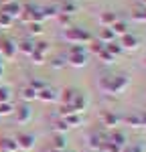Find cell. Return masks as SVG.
I'll list each match as a JSON object with an SVG mask.
<instances>
[{"mask_svg": "<svg viewBox=\"0 0 146 152\" xmlns=\"http://www.w3.org/2000/svg\"><path fill=\"white\" fill-rule=\"evenodd\" d=\"M65 120V124L69 126V128H77L81 122H83V118L79 116V114H71V116H67V118H63Z\"/></svg>", "mask_w": 146, "mask_h": 152, "instance_id": "cell-25", "label": "cell"}, {"mask_svg": "<svg viewBox=\"0 0 146 152\" xmlns=\"http://www.w3.org/2000/svg\"><path fill=\"white\" fill-rule=\"evenodd\" d=\"M59 114H61V118H67V116H71V114H77V112H75V107L71 104H67V105H61Z\"/></svg>", "mask_w": 146, "mask_h": 152, "instance_id": "cell-34", "label": "cell"}, {"mask_svg": "<svg viewBox=\"0 0 146 152\" xmlns=\"http://www.w3.org/2000/svg\"><path fill=\"white\" fill-rule=\"evenodd\" d=\"M14 116H16V122L18 124H26L31 116H33V110L28 105H20V107H14Z\"/></svg>", "mask_w": 146, "mask_h": 152, "instance_id": "cell-6", "label": "cell"}, {"mask_svg": "<svg viewBox=\"0 0 146 152\" xmlns=\"http://www.w3.org/2000/svg\"><path fill=\"white\" fill-rule=\"evenodd\" d=\"M108 142H112V144H118V146H122L124 148V144H126V136L122 134V132H112L110 134Z\"/></svg>", "mask_w": 146, "mask_h": 152, "instance_id": "cell-24", "label": "cell"}, {"mask_svg": "<svg viewBox=\"0 0 146 152\" xmlns=\"http://www.w3.org/2000/svg\"><path fill=\"white\" fill-rule=\"evenodd\" d=\"M12 114H14V107H12L10 102L0 104V116H12Z\"/></svg>", "mask_w": 146, "mask_h": 152, "instance_id": "cell-31", "label": "cell"}, {"mask_svg": "<svg viewBox=\"0 0 146 152\" xmlns=\"http://www.w3.org/2000/svg\"><path fill=\"white\" fill-rule=\"evenodd\" d=\"M75 89H61L59 94V99H61V105H67V104H73V99H75Z\"/></svg>", "mask_w": 146, "mask_h": 152, "instance_id": "cell-16", "label": "cell"}, {"mask_svg": "<svg viewBox=\"0 0 146 152\" xmlns=\"http://www.w3.org/2000/svg\"><path fill=\"white\" fill-rule=\"evenodd\" d=\"M124 122H126L128 126H134V128H140V116H138V114H128V116L124 118Z\"/></svg>", "mask_w": 146, "mask_h": 152, "instance_id": "cell-27", "label": "cell"}, {"mask_svg": "<svg viewBox=\"0 0 146 152\" xmlns=\"http://www.w3.org/2000/svg\"><path fill=\"white\" fill-rule=\"evenodd\" d=\"M99 41L106 45V43H112V41H116V35L112 33V28L110 26H104L101 28V33H99Z\"/></svg>", "mask_w": 146, "mask_h": 152, "instance_id": "cell-20", "label": "cell"}, {"mask_svg": "<svg viewBox=\"0 0 146 152\" xmlns=\"http://www.w3.org/2000/svg\"><path fill=\"white\" fill-rule=\"evenodd\" d=\"M8 2H14V0H2V4H8Z\"/></svg>", "mask_w": 146, "mask_h": 152, "instance_id": "cell-44", "label": "cell"}, {"mask_svg": "<svg viewBox=\"0 0 146 152\" xmlns=\"http://www.w3.org/2000/svg\"><path fill=\"white\" fill-rule=\"evenodd\" d=\"M124 152H144V144H134L130 150H124Z\"/></svg>", "mask_w": 146, "mask_h": 152, "instance_id": "cell-43", "label": "cell"}, {"mask_svg": "<svg viewBox=\"0 0 146 152\" xmlns=\"http://www.w3.org/2000/svg\"><path fill=\"white\" fill-rule=\"evenodd\" d=\"M118 45L122 47V51H136V49L140 47V39L136 35H132V33H126L124 37H120Z\"/></svg>", "mask_w": 146, "mask_h": 152, "instance_id": "cell-3", "label": "cell"}, {"mask_svg": "<svg viewBox=\"0 0 146 152\" xmlns=\"http://www.w3.org/2000/svg\"><path fill=\"white\" fill-rule=\"evenodd\" d=\"M16 146L23 148V150H31V148L35 146V136L28 134V132H20V134L16 136Z\"/></svg>", "mask_w": 146, "mask_h": 152, "instance_id": "cell-5", "label": "cell"}, {"mask_svg": "<svg viewBox=\"0 0 146 152\" xmlns=\"http://www.w3.org/2000/svg\"><path fill=\"white\" fill-rule=\"evenodd\" d=\"M53 152H67V150H53Z\"/></svg>", "mask_w": 146, "mask_h": 152, "instance_id": "cell-46", "label": "cell"}, {"mask_svg": "<svg viewBox=\"0 0 146 152\" xmlns=\"http://www.w3.org/2000/svg\"><path fill=\"white\" fill-rule=\"evenodd\" d=\"M41 10H43V16H45V20L47 18H57L61 12H59V6L57 4H53V6H41Z\"/></svg>", "mask_w": 146, "mask_h": 152, "instance_id": "cell-19", "label": "cell"}, {"mask_svg": "<svg viewBox=\"0 0 146 152\" xmlns=\"http://www.w3.org/2000/svg\"><path fill=\"white\" fill-rule=\"evenodd\" d=\"M39 99H43V102H55V99H59V91L53 89V87H49V85H45L39 91Z\"/></svg>", "mask_w": 146, "mask_h": 152, "instance_id": "cell-8", "label": "cell"}, {"mask_svg": "<svg viewBox=\"0 0 146 152\" xmlns=\"http://www.w3.org/2000/svg\"><path fill=\"white\" fill-rule=\"evenodd\" d=\"M67 65H71V67H85L87 65V53L67 55Z\"/></svg>", "mask_w": 146, "mask_h": 152, "instance_id": "cell-7", "label": "cell"}, {"mask_svg": "<svg viewBox=\"0 0 146 152\" xmlns=\"http://www.w3.org/2000/svg\"><path fill=\"white\" fill-rule=\"evenodd\" d=\"M28 57L33 59V63H35V65H43V63H45V57H47V55H43V53H39V51H33V53H31Z\"/></svg>", "mask_w": 146, "mask_h": 152, "instance_id": "cell-32", "label": "cell"}, {"mask_svg": "<svg viewBox=\"0 0 146 152\" xmlns=\"http://www.w3.org/2000/svg\"><path fill=\"white\" fill-rule=\"evenodd\" d=\"M142 4H144V6H146V0H142Z\"/></svg>", "mask_w": 146, "mask_h": 152, "instance_id": "cell-47", "label": "cell"}, {"mask_svg": "<svg viewBox=\"0 0 146 152\" xmlns=\"http://www.w3.org/2000/svg\"><path fill=\"white\" fill-rule=\"evenodd\" d=\"M63 39L71 45H83V43H91L93 39L91 35L85 31V28H79V26H67L63 31Z\"/></svg>", "mask_w": 146, "mask_h": 152, "instance_id": "cell-2", "label": "cell"}, {"mask_svg": "<svg viewBox=\"0 0 146 152\" xmlns=\"http://www.w3.org/2000/svg\"><path fill=\"white\" fill-rule=\"evenodd\" d=\"M138 116H140V128H146V110L138 112Z\"/></svg>", "mask_w": 146, "mask_h": 152, "instance_id": "cell-42", "label": "cell"}, {"mask_svg": "<svg viewBox=\"0 0 146 152\" xmlns=\"http://www.w3.org/2000/svg\"><path fill=\"white\" fill-rule=\"evenodd\" d=\"M53 150H67V136L65 134H55V138H53Z\"/></svg>", "mask_w": 146, "mask_h": 152, "instance_id": "cell-17", "label": "cell"}, {"mask_svg": "<svg viewBox=\"0 0 146 152\" xmlns=\"http://www.w3.org/2000/svg\"><path fill=\"white\" fill-rule=\"evenodd\" d=\"M71 105L75 107V112L79 114L81 110H85V107H87V97H85L83 94H75V99H73Z\"/></svg>", "mask_w": 146, "mask_h": 152, "instance_id": "cell-18", "label": "cell"}, {"mask_svg": "<svg viewBox=\"0 0 146 152\" xmlns=\"http://www.w3.org/2000/svg\"><path fill=\"white\" fill-rule=\"evenodd\" d=\"M67 130H69V126L65 124V120H59V122L55 124V132H57V134H65Z\"/></svg>", "mask_w": 146, "mask_h": 152, "instance_id": "cell-36", "label": "cell"}, {"mask_svg": "<svg viewBox=\"0 0 146 152\" xmlns=\"http://www.w3.org/2000/svg\"><path fill=\"white\" fill-rule=\"evenodd\" d=\"M28 87H33L35 91H41V89L45 87V83L41 81V79H31V81H28Z\"/></svg>", "mask_w": 146, "mask_h": 152, "instance_id": "cell-38", "label": "cell"}, {"mask_svg": "<svg viewBox=\"0 0 146 152\" xmlns=\"http://www.w3.org/2000/svg\"><path fill=\"white\" fill-rule=\"evenodd\" d=\"M57 18H59V23L63 24V26H69V23H71V16H69V14H59Z\"/></svg>", "mask_w": 146, "mask_h": 152, "instance_id": "cell-41", "label": "cell"}, {"mask_svg": "<svg viewBox=\"0 0 146 152\" xmlns=\"http://www.w3.org/2000/svg\"><path fill=\"white\" fill-rule=\"evenodd\" d=\"M132 18H134V20H138V23H146V6L138 8V10H134Z\"/></svg>", "mask_w": 146, "mask_h": 152, "instance_id": "cell-30", "label": "cell"}, {"mask_svg": "<svg viewBox=\"0 0 146 152\" xmlns=\"http://www.w3.org/2000/svg\"><path fill=\"white\" fill-rule=\"evenodd\" d=\"M20 97H23L24 102H33V99H39V91H35L33 87H24L23 91H20Z\"/></svg>", "mask_w": 146, "mask_h": 152, "instance_id": "cell-23", "label": "cell"}, {"mask_svg": "<svg viewBox=\"0 0 146 152\" xmlns=\"http://www.w3.org/2000/svg\"><path fill=\"white\" fill-rule=\"evenodd\" d=\"M12 23H14V18H10V16L4 14V12H0V28H10Z\"/></svg>", "mask_w": 146, "mask_h": 152, "instance_id": "cell-28", "label": "cell"}, {"mask_svg": "<svg viewBox=\"0 0 146 152\" xmlns=\"http://www.w3.org/2000/svg\"><path fill=\"white\" fill-rule=\"evenodd\" d=\"M128 83H130V79L126 75H106L99 81V87L108 94H122L128 87Z\"/></svg>", "mask_w": 146, "mask_h": 152, "instance_id": "cell-1", "label": "cell"}, {"mask_svg": "<svg viewBox=\"0 0 146 152\" xmlns=\"http://www.w3.org/2000/svg\"><path fill=\"white\" fill-rule=\"evenodd\" d=\"M77 53H85V47H83V45H71L67 55H77Z\"/></svg>", "mask_w": 146, "mask_h": 152, "instance_id": "cell-40", "label": "cell"}, {"mask_svg": "<svg viewBox=\"0 0 146 152\" xmlns=\"http://www.w3.org/2000/svg\"><path fill=\"white\" fill-rule=\"evenodd\" d=\"M16 51L23 53V55H31V53L35 51V43H33L31 39H24V41H20V43L16 45Z\"/></svg>", "mask_w": 146, "mask_h": 152, "instance_id": "cell-15", "label": "cell"}, {"mask_svg": "<svg viewBox=\"0 0 146 152\" xmlns=\"http://www.w3.org/2000/svg\"><path fill=\"white\" fill-rule=\"evenodd\" d=\"M65 65H67V61L63 57H55L51 61V67H55V69H61V67H65Z\"/></svg>", "mask_w": 146, "mask_h": 152, "instance_id": "cell-37", "label": "cell"}, {"mask_svg": "<svg viewBox=\"0 0 146 152\" xmlns=\"http://www.w3.org/2000/svg\"><path fill=\"white\" fill-rule=\"evenodd\" d=\"M118 20V14L114 10H104V12H99V24L101 26H112V24Z\"/></svg>", "mask_w": 146, "mask_h": 152, "instance_id": "cell-9", "label": "cell"}, {"mask_svg": "<svg viewBox=\"0 0 146 152\" xmlns=\"http://www.w3.org/2000/svg\"><path fill=\"white\" fill-rule=\"evenodd\" d=\"M16 55V43L10 39H4L0 41V57L2 59H12Z\"/></svg>", "mask_w": 146, "mask_h": 152, "instance_id": "cell-4", "label": "cell"}, {"mask_svg": "<svg viewBox=\"0 0 146 152\" xmlns=\"http://www.w3.org/2000/svg\"><path fill=\"white\" fill-rule=\"evenodd\" d=\"M99 118H101V124L104 126H118L122 122V118L118 114H114V112H104Z\"/></svg>", "mask_w": 146, "mask_h": 152, "instance_id": "cell-11", "label": "cell"}, {"mask_svg": "<svg viewBox=\"0 0 146 152\" xmlns=\"http://www.w3.org/2000/svg\"><path fill=\"white\" fill-rule=\"evenodd\" d=\"M89 49H91V53H96V55H99L104 49H106V45L97 39V41H91V45H89Z\"/></svg>", "mask_w": 146, "mask_h": 152, "instance_id": "cell-33", "label": "cell"}, {"mask_svg": "<svg viewBox=\"0 0 146 152\" xmlns=\"http://www.w3.org/2000/svg\"><path fill=\"white\" fill-rule=\"evenodd\" d=\"M110 28H112V33H114L116 37H124L126 33H128V23H126V20H122V18H118V20L112 24Z\"/></svg>", "mask_w": 146, "mask_h": 152, "instance_id": "cell-12", "label": "cell"}, {"mask_svg": "<svg viewBox=\"0 0 146 152\" xmlns=\"http://www.w3.org/2000/svg\"><path fill=\"white\" fill-rule=\"evenodd\" d=\"M106 51H108L110 55H114V57H118L122 53V47L118 45V41H112V43H106Z\"/></svg>", "mask_w": 146, "mask_h": 152, "instance_id": "cell-26", "label": "cell"}, {"mask_svg": "<svg viewBox=\"0 0 146 152\" xmlns=\"http://www.w3.org/2000/svg\"><path fill=\"white\" fill-rule=\"evenodd\" d=\"M35 51L43 53V55H47V51H49V43H45V41H41V43H35Z\"/></svg>", "mask_w": 146, "mask_h": 152, "instance_id": "cell-39", "label": "cell"}, {"mask_svg": "<svg viewBox=\"0 0 146 152\" xmlns=\"http://www.w3.org/2000/svg\"><path fill=\"white\" fill-rule=\"evenodd\" d=\"M106 142H104V138L97 134V132H93V134H89V146L93 148V150H99L101 146H104Z\"/></svg>", "mask_w": 146, "mask_h": 152, "instance_id": "cell-21", "label": "cell"}, {"mask_svg": "<svg viewBox=\"0 0 146 152\" xmlns=\"http://www.w3.org/2000/svg\"><path fill=\"white\" fill-rule=\"evenodd\" d=\"M57 6H59V12H61V14H69V16H71L73 12L77 10V6L73 4L71 0H65L63 4H57Z\"/></svg>", "mask_w": 146, "mask_h": 152, "instance_id": "cell-22", "label": "cell"}, {"mask_svg": "<svg viewBox=\"0 0 146 152\" xmlns=\"http://www.w3.org/2000/svg\"><path fill=\"white\" fill-rule=\"evenodd\" d=\"M16 140L14 138H0V152H16Z\"/></svg>", "mask_w": 146, "mask_h": 152, "instance_id": "cell-13", "label": "cell"}, {"mask_svg": "<svg viewBox=\"0 0 146 152\" xmlns=\"http://www.w3.org/2000/svg\"><path fill=\"white\" fill-rule=\"evenodd\" d=\"M28 35H43V24L41 23H28Z\"/></svg>", "mask_w": 146, "mask_h": 152, "instance_id": "cell-29", "label": "cell"}, {"mask_svg": "<svg viewBox=\"0 0 146 152\" xmlns=\"http://www.w3.org/2000/svg\"><path fill=\"white\" fill-rule=\"evenodd\" d=\"M35 8L36 6H33V4H23V6H20V16H18V18L28 24L31 20H33V12H35Z\"/></svg>", "mask_w": 146, "mask_h": 152, "instance_id": "cell-14", "label": "cell"}, {"mask_svg": "<svg viewBox=\"0 0 146 152\" xmlns=\"http://www.w3.org/2000/svg\"><path fill=\"white\" fill-rule=\"evenodd\" d=\"M97 57L101 59V61H104L106 65H112V63L116 61V57H114V55H110V53H108V51H106V49H104V51H101V53H99Z\"/></svg>", "mask_w": 146, "mask_h": 152, "instance_id": "cell-35", "label": "cell"}, {"mask_svg": "<svg viewBox=\"0 0 146 152\" xmlns=\"http://www.w3.org/2000/svg\"><path fill=\"white\" fill-rule=\"evenodd\" d=\"M0 65H2V57H0Z\"/></svg>", "mask_w": 146, "mask_h": 152, "instance_id": "cell-48", "label": "cell"}, {"mask_svg": "<svg viewBox=\"0 0 146 152\" xmlns=\"http://www.w3.org/2000/svg\"><path fill=\"white\" fill-rule=\"evenodd\" d=\"M2 12H4V14H8L10 18H18V16H20V4H18V2L2 4Z\"/></svg>", "mask_w": 146, "mask_h": 152, "instance_id": "cell-10", "label": "cell"}, {"mask_svg": "<svg viewBox=\"0 0 146 152\" xmlns=\"http://www.w3.org/2000/svg\"><path fill=\"white\" fill-rule=\"evenodd\" d=\"M2 73H4V69H2V65H0V77H2Z\"/></svg>", "mask_w": 146, "mask_h": 152, "instance_id": "cell-45", "label": "cell"}]
</instances>
